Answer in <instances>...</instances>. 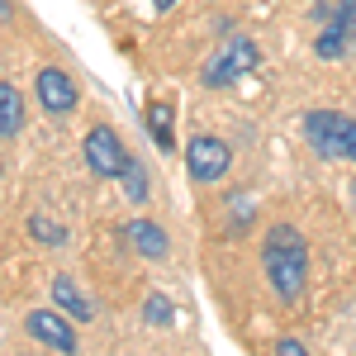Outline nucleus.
Segmentation results:
<instances>
[{"label":"nucleus","instance_id":"nucleus-1","mask_svg":"<svg viewBox=\"0 0 356 356\" xmlns=\"http://www.w3.org/2000/svg\"><path fill=\"white\" fill-rule=\"evenodd\" d=\"M261 271L271 280L275 300L295 304L304 295V275H309V243L300 228L290 223H271L261 238Z\"/></svg>","mask_w":356,"mask_h":356},{"label":"nucleus","instance_id":"nucleus-2","mask_svg":"<svg viewBox=\"0 0 356 356\" xmlns=\"http://www.w3.org/2000/svg\"><path fill=\"white\" fill-rule=\"evenodd\" d=\"M304 138L318 157L328 162H356V119L337 110H309L304 114Z\"/></svg>","mask_w":356,"mask_h":356},{"label":"nucleus","instance_id":"nucleus-3","mask_svg":"<svg viewBox=\"0 0 356 356\" xmlns=\"http://www.w3.org/2000/svg\"><path fill=\"white\" fill-rule=\"evenodd\" d=\"M261 67V48L252 43V38H233V43H223L219 53L204 62V86H233L238 76H247V72H257Z\"/></svg>","mask_w":356,"mask_h":356},{"label":"nucleus","instance_id":"nucleus-4","mask_svg":"<svg viewBox=\"0 0 356 356\" xmlns=\"http://www.w3.org/2000/svg\"><path fill=\"white\" fill-rule=\"evenodd\" d=\"M228 166H233V152H228V143L214 134H195L186 143V171H191V181L200 186H219L223 176H228Z\"/></svg>","mask_w":356,"mask_h":356},{"label":"nucleus","instance_id":"nucleus-5","mask_svg":"<svg viewBox=\"0 0 356 356\" xmlns=\"http://www.w3.org/2000/svg\"><path fill=\"white\" fill-rule=\"evenodd\" d=\"M81 152H86V166H90L95 176H105V181H119L124 166H129V152H124V143H119V134H114L110 124H95V129L86 134Z\"/></svg>","mask_w":356,"mask_h":356},{"label":"nucleus","instance_id":"nucleus-6","mask_svg":"<svg viewBox=\"0 0 356 356\" xmlns=\"http://www.w3.org/2000/svg\"><path fill=\"white\" fill-rule=\"evenodd\" d=\"M24 328L33 342H43L48 352H76V328L67 323L62 309H33L24 318Z\"/></svg>","mask_w":356,"mask_h":356},{"label":"nucleus","instance_id":"nucleus-7","mask_svg":"<svg viewBox=\"0 0 356 356\" xmlns=\"http://www.w3.org/2000/svg\"><path fill=\"white\" fill-rule=\"evenodd\" d=\"M33 90H38V105L48 114H72L76 110V81H72L62 67H43L38 81H33Z\"/></svg>","mask_w":356,"mask_h":356},{"label":"nucleus","instance_id":"nucleus-8","mask_svg":"<svg viewBox=\"0 0 356 356\" xmlns=\"http://www.w3.org/2000/svg\"><path fill=\"white\" fill-rule=\"evenodd\" d=\"M119 233H124V238H129V247H134L138 257H147V261H162L166 252H171L166 228H162V223H152V219H129Z\"/></svg>","mask_w":356,"mask_h":356},{"label":"nucleus","instance_id":"nucleus-9","mask_svg":"<svg viewBox=\"0 0 356 356\" xmlns=\"http://www.w3.org/2000/svg\"><path fill=\"white\" fill-rule=\"evenodd\" d=\"M356 24V0H337V15H332V24L318 33V48L314 53L323 57V62H332V57L347 53V29Z\"/></svg>","mask_w":356,"mask_h":356},{"label":"nucleus","instance_id":"nucleus-10","mask_svg":"<svg viewBox=\"0 0 356 356\" xmlns=\"http://www.w3.org/2000/svg\"><path fill=\"white\" fill-rule=\"evenodd\" d=\"M53 300H57V309H62V314H72L76 323H90V318H95V304L76 290V280H72L67 271L53 275Z\"/></svg>","mask_w":356,"mask_h":356},{"label":"nucleus","instance_id":"nucleus-11","mask_svg":"<svg viewBox=\"0 0 356 356\" xmlns=\"http://www.w3.org/2000/svg\"><path fill=\"white\" fill-rule=\"evenodd\" d=\"M24 129V95L15 81H0V138H15Z\"/></svg>","mask_w":356,"mask_h":356},{"label":"nucleus","instance_id":"nucleus-12","mask_svg":"<svg viewBox=\"0 0 356 356\" xmlns=\"http://www.w3.org/2000/svg\"><path fill=\"white\" fill-rule=\"evenodd\" d=\"M147 134H152V143H157L162 152L176 147V138H171V105H166V100H152V105H147Z\"/></svg>","mask_w":356,"mask_h":356},{"label":"nucleus","instance_id":"nucleus-13","mask_svg":"<svg viewBox=\"0 0 356 356\" xmlns=\"http://www.w3.org/2000/svg\"><path fill=\"white\" fill-rule=\"evenodd\" d=\"M29 233H33L38 243H48V247H62L67 238H72V233H67L62 223H53L48 214H29Z\"/></svg>","mask_w":356,"mask_h":356},{"label":"nucleus","instance_id":"nucleus-14","mask_svg":"<svg viewBox=\"0 0 356 356\" xmlns=\"http://www.w3.org/2000/svg\"><path fill=\"white\" fill-rule=\"evenodd\" d=\"M119 181H124V191H129V200H134V204H143V200H147V171H143V162H138V157H129V166H124V176H119Z\"/></svg>","mask_w":356,"mask_h":356},{"label":"nucleus","instance_id":"nucleus-15","mask_svg":"<svg viewBox=\"0 0 356 356\" xmlns=\"http://www.w3.org/2000/svg\"><path fill=\"white\" fill-rule=\"evenodd\" d=\"M171 314H176V304L166 300V295H147V300H143V318H147V323H157V328L171 323Z\"/></svg>","mask_w":356,"mask_h":356},{"label":"nucleus","instance_id":"nucleus-16","mask_svg":"<svg viewBox=\"0 0 356 356\" xmlns=\"http://www.w3.org/2000/svg\"><path fill=\"white\" fill-rule=\"evenodd\" d=\"M275 352L280 356H304V342H290V337H285V342H275Z\"/></svg>","mask_w":356,"mask_h":356},{"label":"nucleus","instance_id":"nucleus-17","mask_svg":"<svg viewBox=\"0 0 356 356\" xmlns=\"http://www.w3.org/2000/svg\"><path fill=\"white\" fill-rule=\"evenodd\" d=\"M152 5H157V10H171V5H176V0H152Z\"/></svg>","mask_w":356,"mask_h":356},{"label":"nucleus","instance_id":"nucleus-18","mask_svg":"<svg viewBox=\"0 0 356 356\" xmlns=\"http://www.w3.org/2000/svg\"><path fill=\"white\" fill-rule=\"evenodd\" d=\"M352 195H356V181H352Z\"/></svg>","mask_w":356,"mask_h":356}]
</instances>
